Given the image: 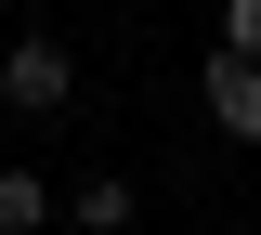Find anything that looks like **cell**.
<instances>
[{
	"instance_id": "cell-4",
	"label": "cell",
	"mask_w": 261,
	"mask_h": 235,
	"mask_svg": "<svg viewBox=\"0 0 261 235\" xmlns=\"http://www.w3.org/2000/svg\"><path fill=\"white\" fill-rule=\"evenodd\" d=\"M65 222V196L39 183V170H0V235H53Z\"/></svg>"
},
{
	"instance_id": "cell-3",
	"label": "cell",
	"mask_w": 261,
	"mask_h": 235,
	"mask_svg": "<svg viewBox=\"0 0 261 235\" xmlns=\"http://www.w3.org/2000/svg\"><path fill=\"white\" fill-rule=\"evenodd\" d=\"M65 235H130V170H92L65 196Z\"/></svg>"
},
{
	"instance_id": "cell-6",
	"label": "cell",
	"mask_w": 261,
	"mask_h": 235,
	"mask_svg": "<svg viewBox=\"0 0 261 235\" xmlns=\"http://www.w3.org/2000/svg\"><path fill=\"white\" fill-rule=\"evenodd\" d=\"M0 39H13V13H0Z\"/></svg>"
},
{
	"instance_id": "cell-5",
	"label": "cell",
	"mask_w": 261,
	"mask_h": 235,
	"mask_svg": "<svg viewBox=\"0 0 261 235\" xmlns=\"http://www.w3.org/2000/svg\"><path fill=\"white\" fill-rule=\"evenodd\" d=\"M222 53H248V66H261V0H222Z\"/></svg>"
},
{
	"instance_id": "cell-1",
	"label": "cell",
	"mask_w": 261,
	"mask_h": 235,
	"mask_svg": "<svg viewBox=\"0 0 261 235\" xmlns=\"http://www.w3.org/2000/svg\"><path fill=\"white\" fill-rule=\"evenodd\" d=\"M0 105H13V118H65V105H79V53L39 39V27H13L0 39Z\"/></svg>"
},
{
	"instance_id": "cell-2",
	"label": "cell",
	"mask_w": 261,
	"mask_h": 235,
	"mask_svg": "<svg viewBox=\"0 0 261 235\" xmlns=\"http://www.w3.org/2000/svg\"><path fill=\"white\" fill-rule=\"evenodd\" d=\"M196 105H209L222 144H261V66L248 53H209V66H196Z\"/></svg>"
}]
</instances>
